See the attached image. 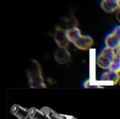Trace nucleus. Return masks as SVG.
I'll return each mask as SVG.
<instances>
[{
  "instance_id": "obj_2",
  "label": "nucleus",
  "mask_w": 120,
  "mask_h": 119,
  "mask_svg": "<svg viewBox=\"0 0 120 119\" xmlns=\"http://www.w3.org/2000/svg\"><path fill=\"white\" fill-rule=\"evenodd\" d=\"M30 119H76L72 116L59 114L49 107H43L40 110L31 108L29 110Z\"/></svg>"
},
{
  "instance_id": "obj_12",
  "label": "nucleus",
  "mask_w": 120,
  "mask_h": 119,
  "mask_svg": "<svg viewBox=\"0 0 120 119\" xmlns=\"http://www.w3.org/2000/svg\"><path fill=\"white\" fill-rule=\"evenodd\" d=\"M117 20L120 22V9L118 10V11L117 13Z\"/></svg>"
},
{
  "instance_id": "obj_10",
  "label": "nucleus",
  "mask_w": 120,
  "mask_h": 119,
  "mask_svg": "<svg viewBox=\"0 0 120 119\" xmlns=\"http://www.w3.org/2000/svg\"><path fill=\"white\" fill-rule=\"evenodd\" d=\"M67 35L70 42L74 43L75 41H77L79 37H81L82 35L81 34V31L79 28L75 27L70 29L67 31Z\"/></svg>"
},
{
  "instance_id": "obj_11",
  "label": "nucleus",
  "mask_w": 120,
  "mask_h": 119,
  "mask_svg": "<svg viewBox=\"0 0 120 119\" xmlns=\"http://www.w3.org/2000/svg\"><path fill=\"white\" fill-rule=\"evenodd\" d=\"M109 70L113 71V72H120V51L117 54V58L115 60V61L114 62L113 65H112V67L110 68Z\"/></svg>"
},
{
  "instance_id": "obj_8",
  "label": "nucleus",
  "mask_w": 120,
  "mask_h": 119,
  "mask_svg": "<svg viewBox=\"0 0 120 119\" xmlns=\"http://www.w3.org/2000/svg\"><path fill=\"white\" fill-rule=\"evenodd\" d=\"M102 8L107 13H113L120 9L119 1L117 0H103L101 2Z\"/></svg>"
},
{
  "instance_id": "obj_3",
  "label": "nucleus",
  "mask_w": 120,
  "mask_h": 119,
  "mask_svg": "<svg viewBox=\"0 0 120 119\" xmlns=\"http://www.w3.org/2000/svg\"><path fill=\"white\" fill-rule=\"evenodd\" d=\"M120 50V49L115 50L108 47L103 48L101 53L98 55L97 58L98 65L103 69H110V68L112 67L114 62L115 61Z\"/></svg>"
},
{
  "instance_id": "obj_13",
  "label": "nucleus",
  "mask_w": 120,
  "mask_h": 119,
  "mask_svg": "<svg viewBox=\"0 0 120 119\" xmlns=\"http://www.w3.org/2000/svg\"><path fill=\"white\" fill-rule=\"evenodd\" d=\"M119 4H120V1H119Z\"/></svg>"
},
{
  "instance_id": "obj_4",
  "label": "nucleus",
  "mask_w": 120,
  "mask_h": 119,
  "mask_svg": "<svg viewBox=\"0 0 120 119\" xmlns=\"http://www.w3.org/2000/svg\"><path fill=\"white\" fill-rule=\"evenodd\" d=\"M53 37L59 48H67L70 43L67 35V31L58 27H56Z\"/></svg>"
},
{
  "instance_id": "obj_5",
  "label": "nucleus",
  "mask_w": 120,
  "mask_h": 119,
  "mask_svg": "<svg viewBox=\"0 0 120 119\" xmlns=\"http://www.w3.org/2000/svg\"><path fill=\"white\" fill-rule=\"evenodd\" d=\"M55 60L61 65L66 64L70 62L71 55L66 48H59L55 53Z\"/></svg>"
},
{
  "instance_id": "obj_9",
  "label": "nucleus",
  "mask_w": 120,
  "mask_h": 119,
  "mask_svg": "<svg viewBox=\"0 0 120 119\" xmlns=\"http://www.w3.org/2000/svg\"><path fill=\"white\" fill-rule=\"evenodd\" d=\"M101 81H112L113 84H117L120 80V72L109 70L103 74L101 78Z\"/></svg>"
},
{
  "instance_id": "obj_7",
  "label": "nucleus",
  "mask_w": 120,
  "mask_h": 119,
  "mask_svg": "<svg viewBox=\"0 0 120 119\" xmlns=\"http://www.w3.org/2000/svg\"><path fill=\"white\" fill-rule=\"evenodd\" d=\"M106 47L110 48L112 50L120 49V36L115 32L109 34L105 39Z\"/></svg>"
},
{
  "instance_id": "obj_6",
  "label": "nucleus",
  "mask_w": 120,
  "mask_h": 119,
  "mask_svg": "<svg viewBox=\"0 0 120 119\" xmlns=\"http://www.w3.org/2000/svg\"><path fill=\"white\" fill-rule=\"evenodd\" d=\"M73 43L80 50H88L93 46L94 40L89 36H82Z\"/></svg>"
},
{
  "instance_id": "obj_1",
  "label": "nucleus",
  "mask_w": 120,
  "mask_h": 119,
  "mask_svg": "<svg viewBox=\"0 0 120 119\" xmlns=\"http://www.w3.org/2000/svg\"><path fill=\"white\" fill-rule=\"evenodd\" d=\"M27 76L29 84L32 88H46V86L44 83V80L42 76L41 67L39 63L34 60H32L31 65L28 69Z\"/></svg>"
}]
</instances>
